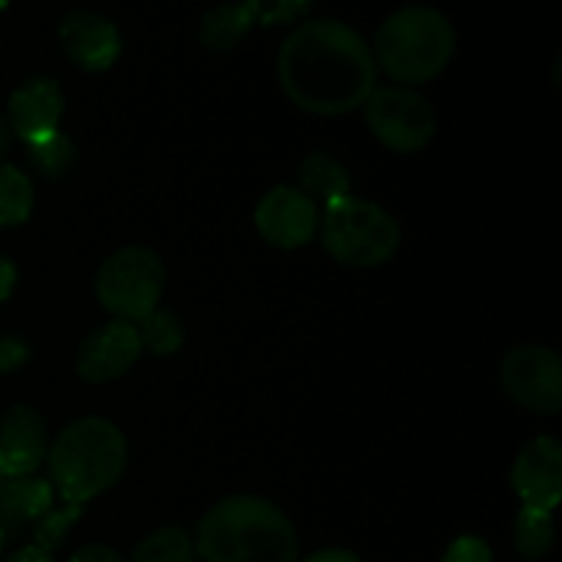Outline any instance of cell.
I'll return each instance as SVG.
<instances>
[{
    "label": "cell",
    "instance_id": "cell-28",
    "mask_svg": "<svg viewBox=\"0 0 562 562\" xmlns=\"http://www.w3.org/2000/svg\"><path fill=\"white\" fill-rule=\"evenodd\" d=\"M14 285H16V267L3 256V252H0V302H5L11 294H14Z\"/></svg>",
    "mask_w": 562,
    "mask_h": 562
},
{
    "label": "cell",
    "instance_id": "cell-25",
    "mask_svg": "<svg viewBox=\"0 0 562 562\" xmlns=\"http://www.w3.org/2000/svg\"><path fill=\"white\" fill-rule=\"evenodd\" d=\"M439 562H492V547L481 536H461L445 549Z\"/></svg>",
    "mask_w": 562,
    "mask_h": 562
},
{
    "label": "cell",
    "instance_id": "cell-4",
    "mask_svg": "<svg viewBox=\"0 0 562 562\" xmlns=\"http://www.w3.org/2000/svg\"><path fill=\"white\" fill-rule=\"evenodd\" d=\"M376 69L401 86H420L448 69L456 53V27L434 5H404L382 22L373 38Z\"/></svg>",
    "mask_w": 562,
    "mask_h": 562
},
{
    "label": "cell",
    "instance_id": "cell-10",
    "mask_svg": "<svg viewBox=\"0 0 562 562\" xmlns=\"http://www.w3.org/2000/svg\"><path fill=\"white\" fill-rule=\"evenodd\" d=\"M140 335L132 322H115L104 324V327L93 329L77 349V376L88 384H104L121 379L124 373L132 371L137 360H140Z\"/></svg>",
    "mask_w": 562,
    "mask_h": 562
},
{
    "label": "cell",
    "instance_id": "cell-27",
    "mask_svg": "<svg viewBox=\"0 0 562 562\" xmlns=\"http://www.w3.org/2000/svg\"><path fill=\"white\" fill-rule=\"evenodd\" d=\"M69 562H124L113 547H104V543H88V547L77 549L71 554Z\"/></svg>",
    "mask_w": 562,
    "mask_h": 562
},
{
    "label": "cell",
    "instance_id": "cell-7",
    "mask_svg": "<svg viewBox=\"0 0 562 562\" xmlns=\"http://www.w3.org/2000/svg\"><path fill=\"white\" fill-rule=\"evenodd\" d=\"M366 124L384 148L415 154L431 143L437 113L431 102L406 86L376 88L366 102Z\"/></svg>",
    "mask_w": 562,
    "mask_h": 562
},
{
    "label": "cell",
    "instance_id": "cell-1",
    "mask_svg": "<svg viewBox=\"0 0 562 562\" xmlns=\"http://www.w3.org/2000/svg\"><path fill=\"white\" fill-rule=\"evenodd\" d=\"M376 60L360 31L340 20H307L278 53V80L296 108L344 115L376 91Z\"/></svg>",
    "mask_w": 562,
    "mask_h": 562
},
{
    "label": "cell",
    "instance_id": "cell-22",
    "mask_svg": "<svg viewBox=\"0 0 562 562\" xmlns=\"http://www.w3.org/2000/svg\"><path fill=\"white\" fill-rule=\"evenodd\" d=\"M27 146V159H31L33 168L38 173L49 176H64L69 170L71 159H75V148H71V140L64 135V132H53L47 137H38V140L25 143Z\"/></svg>",
    "mask_w": 562,
    "mask_h": 562
},
{
    "label": "cell",
    "instance_id": "cell-2",
    "mask_svg": "<svg viewBox=\"0 0 562 562\" xmlns=\"http://www.w3.org/2000/svg\"><path fill=\"white\" fill-rule=\"evenodd\" d=\"M195 554L203 562H296L300 536L289 516L256 494H234L198 521Z\"/></svg>",
    "mask_w": 562,
    "mask_h": 562
},
{
    "label": "cell",
    "instance_id": "cell-32",
    "mask_svg": "<svg viewBox=\"0 0 562 562\" xmlns=\"http://www.w3.org/2000/svg\"><path fill=\"white\" fill-rule=\"evenodd\" d=\"M5 538H9V532H5V527L0 525V552H3V547H5Z\"/></svg>",
    "mask_w": 562,
    "mask_h": 562
},
{
    "label": "cell",
    "instance_id": "cell-11",
    "mask_svg": "<svg viewBox=\"0 0 562 562\" xmlns=\"http://www.w3.org/2000/svg\"><path fill=\"white\" fill-rule=\"evenodd\" d=\"M58 44L82 71H108L124 49L119 25L88 9H75L60 20Z\"/></svg>",
    "mask_w": 562,
    "mask_h": 562
},
{
    "label": "cell",
    "instance_id": "cell-9",
    "mask_svg": "<svg viewBox=\"0 0 562 562\" xmlns=\"http://www.w3.org/2000/svg\"><path fill=\"white\" fill-rule=\"evenodd\" d=\"M318 203L296 187H272L256 206V228L280 250H296L318 234Z\"/></svg>",
    "mask_w": 562,
    "mask_h": 562
},
{
    "label": "cell",
    "instance_id": "cell-14",
    "mask_svg": "<svg viewBox=\"0 0 562 562\" xmlns=\"http://www.w3.org/2000/svg\"><path fill=\"white\" fill-rule=\"evenodd\" d=\"M64 115V91L49 77H33L9 97V130L22 143H33L58 132Z\"/></svg>",
    "mask_w": 562,
    "mask_h": 562
},
{
    "label": "cell",
    "instance_id": "cell-33",
    "mask_svg": "<svg viewBox=\"0 0 562 562\" xmlns=\"http://www.w3.org/2000/svg\"><path fill=\"white\" fill-rule=\"evenodd\" d=\"M5 5H9V0H0V11H3Z\"/></svg>",
    "mask_w": 562,
    "mask_h": 562
},
{
    "label": "cell",
    "instance_id": "cell-31",
    "mask_svg": "<svg viewBox=\"0 0 562 562\" xmlns=\"http://www.w3.org/2000/svg\"><path fill=\"white\" fill-rule=\"evenodd\" d=\"M5 148H9V124H5V119L0 115V162H3Z\"/></svg>",
    "mask_w": 562,
    "mask_h": 562
},
{
    "label": "cell",
    "instance_id": "cell-16",
    "mask_svg": "<svg viewBox=\"0 0 562 562\" xmlns=\"http://www.w3.org/2000/svg\"><path fill=\"white\" fill-rule=\"evenodd\" d=\"M296 179H300V190L305 192L311 201H322L324 206L338 198H346L351 190L349 170L338 162L335 157L324 151L307 154L300 162V170H296Z\"/></svg>",
    "mask_w": 562,
    "mask_h": 562
},
{
    "label": "cell",
    "instance_id": "cell-3",
    "mask_svg": "<svg viewBox=\"0 0 562 562\" xmlns=\"http://www.w3.org/2000/svg\"><path fill=\"white\" fill-rule=\"evenodd\" d=\"M49 483L64 503L86 505L121 481L126 437L104 417H80L47 450Z\"/></svg>",
    "mask_w": 562,
    "mask_h": 562
},
{
    "label": "cell",
    "instance_id": "cell-26",
    "mask_svg": "<svg viewBox=\"0 0 562 562\" xmlns=\"http://www.w3.org/2000/svg\"><path fill=\"white\" fill-rule=\"evenodd\" d=\"M27 360V346L16 338L0 340V371L11 373Z\"/></svg>",
    "mask_w": 562,
    "mask_h": 562
},
{
    "label": "cell",
    "instance_id": "cell-8",
    "mask_svg": "<svg viewBox=\"0 0 562 562\" xmlns=\"http://www.w3.org/2000/svg\"><path fill=\"white\" fill-rule=\"evenodd\" d=\"M499 382L510 401L536 415L562 409V360L547 346H516L503 357Z\"/></svg>",
    "mask_w": 562,
    "mask_h": 562
},
{
    "label": "cell",
    "instance_id": "cell-20",
    "mask_svg": "<svg viewBox=\"0 0 562 562\" xmlns=\"http://www.w3.org/2000/svg\"><path fill=\"white\" fill-rule=\"evenodd\" d=\"M33 184L20 168L0 162V228H16L33 212Z\"/></svg>",
    "mask_w": 562,
    "mask_h": 562
},
{
    "label": "cell",
    "instance_id": "cell-17",
    "mask_svg": "<svg viewBox=\"0 0 562 562\" xmlns=\"http://www.w3.org/2000/svg\"><path fill=\"white\" fill-rule=\"evenodd\" d=\"M252 16L245 5L236 3H220L212 11H206L201 20V42L203 47L214 49V53H228V49L239 47L252 31Z\"/></svg>",
    "mask_w": 562,
    "mask_h": 562
},
{
    "label": "cell",
    "instance_id": "cell-5",
    "mask_svg": "<svg viewBox=\"0 0 562 562\" xmlns=\"http://www.w3.org/2000/svg\"><path fill=\"white\" fill-rule=\"evenodd\" d=\"M318 228L324 250L344 267H382L401 247V228L393 214L351 195L327 203Z\"/></svg>",
    "mask_w": 562,
    "mask_h": 562
},
{
    "label": "cell",
    "instance_id": "cell-13",
    "mask_svg": "<svg viewBox=\"0 0 562 562\" xmlns=\"http://www.w3.org/2000/svg\"><path fill=\"white\" fill-rule=\"evenodd\" d=\"M47 423L33 406L16 404L0 420V481L33 475L47 461Z\"/></svg>",
    "mask_w": 562,
    "mask_h": 562
},
{
    "label": "cell",
    "instance_id": "cell-6",
    "mask_svg": "<svg viewBox=\"0 0 562 562\" xmlns=\"http://www.w3.org/2000/svg\"><path fill=\"white\" fill-rule=\"evenodd\" d=\"M165 263L148 247H124L115 250L99 267L93 291L104 311L119 316L121 322L137 324L148 313L157 311L165 291Z\"/></svg>",
    "mask_w": 562,
    "mask_h": 562
},
{
    "label": "cell",
    "instance_id": "cell-15",
    "mask_svg": "<svg viewBox=\"0 0 562 562\" xmlns=\"http://www.w3.org/2000/svg\"><path fill=\"white\" fill-rule=\"evenodd\" d=\"M55 488L44 477L25 475L0 481V525L5 532H16L25 525H36L53 510Z\"/></svg>",
    "mask_w": 562,
    "mask_h": 562
},
{
    "label": "cell",
    "instance_id": "cell-18",
    "mask_svg": "<svg viewBox=\"0 0 562 562\" xmlns=\"http://www.w3.org/2000/svg\"><path fill=\"white\" fill-rule=\"evenodd\" d=\"M195 543L192 536L179 525L159 527L151 536L143 538L135 549H132L126 562H195Z\"/></svg>",
    "mask_w": 562,
    "mask_h": 562
},
{
    "label": "cell",
    "instance_id": "cell-24",
    "mask_svg": "<svg viewBox=\"0 0 562 562\" xmlns=\"http://www.w3.org/2000/svg\"><path fill=\"white\" fill-rule=\"evenodd\" d=\"M239 3L250 11L256 25L272 27L305 20L316 0H239Z\"/></svg>",
    "mask_w": 562,
    "mask_h": 562
},
{
    "label": "cell",
    "instance_id": "cell-23",
    "mask_svg": "<svg viewBox=\"0 0 562 562\" xmlns=\"http://www.w3.org/2000/svg\"><path fill=\"white\" fill-rule=\"evenodd\" d=\"M86 505H75V503H64V508H53L47 516L36 521L33 527V543L42 547L44 552L55 554L60 547H64L66 536H69L71 525L82 516Z\"/></svg>",
    "mask_w": 562,
    "mask_h": 562
},
{
    "label": "cell",
    "instance_id": "cell-30",
    "mask_svg": "<svg viewBox=\"0 0 562 562\" xmlns=\"http://www.w3.org/2000/svg\"><path fill=\"white\" fill-rule=\"evenodd\" d=\"M302 562H366L360 554L349 552V549H322V552L311 554Z\"/></svg>",
    "mask_w": 562,
    "mask_h": 562
},
{
    "label": "cell",
    "instance_id": "cell-12",
    "mask_svg": "<svg viewBox=\"0 0 562 562\" xmlns=\"http://www.w3.org/2000/svg\"><path fill=\"white\" fill-rule=\"evenodd\" d=\"M510 486L525 508L552 514L562 499V445L554 437H538L514 461Z\"/></svg>",
    "mask_w": 562,
    "mask_h": 562
},
{
    "label": "cell",
    "instance_id": "cell-19",
    "mask_svg": "<svg viewBox=\"0 0 562 562\" xmlns=\"http://www.w3.org/2000/svg\"><path fill=\"white\" fill-rule=\"evenodd\" d=\"M554 519L549 510L525 508L521 505L514 525V547L525 560H543L554 547Z\"/></svg>",
    "mask_w": 562,
    "mask_h": 562
},
{
    "label": "cell",
    "instance_id": "cell-29",
    "mask_svg": "<svg viewBox=\"0 0 562 562\" xmlns=\"http://www.w3.org/2000/svg\"><path fill=\"white\" fill-rule=\"evenodd\" d=\"M3 562H55V554L44 552L42 547H36V543H31V547H22L16 549L14 554H9Z\"/></svg>",
    "mask_w": 562,
    "mask_h": 562
},
{
    "label": "cell",
    "instance_id": "cell-21",
    "mask_svg": "<svg viewBox=\"0 0 562 562\" xmlns=\"http://www.w3.org/2000/svg\"><path fill=\"white\" fill-rule=\"evenodd\" d=\"M135 327L137 335H140L143 349H148L157 357L176 355L181 349V344H184V324L179 322L176 313L162 311V307H157L146 318H140Z\"/></svg>",
    "mask_w": 562,
    "mask_h": 562
}]
</instances>
